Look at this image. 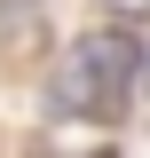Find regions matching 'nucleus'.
Segmentation results:
<instances>
[{
	"label": "nucleus",
	"mask_w": 150,
	"mask_h": 158,
	"mask_svg": "<svg viewBox=\"0 0 150 158\" xmlns=\"http://www.w3.org/2000/svg\"><path fill=\"white\" fill-rule=\"evenodd\" d=\"M134 79H142L134 40H127V32H87V40L63 48L48 95H56V111H71V118H119L127 95H134Z\"/></svg>",
	"instance_id": "obj_1"
},
{
	"label": "nucleus",
	"mask_w": 150,
	"mask_h": 158,
	"mask_svg": "<svg viewBox=\"0 0 150 158\" xmlns=\"http://www.w3.org/2000/svg\"><path fill=\"white\" fill-rule=\"evenodd\" d=\"M111 8H127V16H150V0H111Z\"/></svg>",
	"instance_id": "obj_2"
},
{
	"label": "nucleus",
	"mask_w": 150,
	"mask_h": 158,
	"mask_svg": "<svg viewBox=\"0 0 150 158\" xmlns=\"http://www.w3.org/2000/svg\"><path fill=\"white\" fill-rule=\"evenodd\" d=\"M142 87H150V63H142Z\"/></svg>",
	"instance_id": "obj_3"
}]
</instances>
